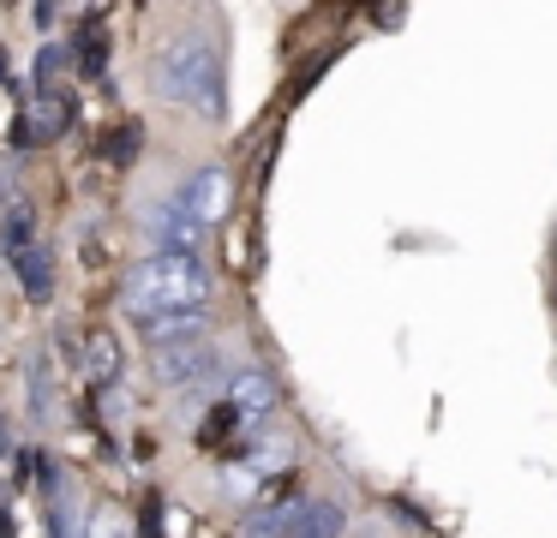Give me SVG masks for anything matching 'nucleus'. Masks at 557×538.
<instances>
[{"label": "nucleus", "mask_w": 557, "mask_h": 538, "mask_svg": "<svg viewBox=\"0 0 557 538\" xmlns=\"http://www.w3.org/2000/svg\"><path fill=\"white\" fill-rule=\"evenodd\" d=\"M210 299V275L198 270V258H145L133 275H126V311L138 323L145 317H162V311H198Z\"/></svg>", "instance_id": "obj_1"}, {"label": "nucleus", "mask_w": 557, "mask_h": 538, "mask_svg": "<svg viewBox=\"0 0 557 538\" xmlns=\"http://www.w3.org/2000/svg\"><path fill=\"white\" fill-rule=\"evenodd\" d=\"M157 90L174 102H193L205 114H222V66L205 36H174L157 54Z\"/></svg>", "instance_id": "obj_2"}, {"label": "nucleus", "mask_w": 557, "mask_h": 538, "mask_svg": "<svg viewBox=\"0 0 557 538\" xmlns=\"http://www.w3.org/2000/svg\"><path fill=\"white\" fill-rule=\"evenodd\" d=\"M216 365V347L210 341H174V347H157V383H193V377H205V371Z\"/></svg>", "instance_id": "obj_3"}, {"label": "nucleus", "mask_w": 557, "mask_h": 538, "mask_svg": "<svg viewBox=\"0 0 557 538\" xmlns=\"http://www.w3.org/2000/svg\"><path fill=\"white\" fill-rule=\"evenodd\" d=\"M150 234H157V246L169 251V258H198V239H205V227L193 222V215L181 210V198L162 203L157 215H150Z\"/></svg>", "instance_id": "obj_4"}, {"label": "nucleus", "mask_w": 557, "mask_h": 538, "mask_svg": "<svg viewBox=\"0 0 557 538\" xmlns=\"http://www.w3.org/2000/svg\"><path fill=\"white\" fill-rule=\"evenodd\" d=\"M181 210L193 215L198 227H205V222H222V215H228V174H222V167L193 174V186L181 191Z\"/></svg>", "instance_id": "obj_5"}, {"label": "nucleus", "mask_w": 557, "mask_h": 538, "mask_svg": "<svg viewBox=\"0 0 557 538\" xmlns=\"http://www.w3.org/2000/svg\"><path fill=\"white\" fill-rule=\"evenodd\" d=\"M150 347H174V341H205V305L198 311H162V317H145L138 323Z\"/></svg>", "instance_id": "obj_6"}, {"label": "nucleus", "mask_w": 557, "mask_h": 538, "mask_svg": "<svg viewBox=\"0 0 557 538\" xmlns=\"http://www.w3.org/2000/svg\"><path fill=\"white\" fill-rule=\"evenodd\" d=\"M288 538H342V509L330 497L294 502L288 509Z\"/></svg>", "instance_id": "obj_7"}, {"label": "nucleus", "mask_w": 557, "mask_h": 538, "mask_svg": "<svg viewBox=\"0 0 557 538\" xmlns=\"http://www.w3.org/2000/svg\"><path fill=\"white\" fill-rule=\"evenodd\" d=\"M66 126H73V96L42 90L37 102H30V114H25V132H30V138H61Z\"/></svg>", "instance_id": "obj_8"}, {"label": "nucleus", "mask_w": 557, "mask_h": 538, "mask_svg": "<svg viewBox=\"0 0 557 538\" xmlns=\"http://www.w3.org/2000/svg\"><path fill=\"white\" fill-rule=\"evenodd\" d=\"M276 406V377L270 371H240L234 377V413H270Z\"/></svg>", "instance_id": "obj_9"}, {"label": "nucleus", "mask_w": 557, "mask_h": 538, "mask_svg": "<svg viewBox=\"0 0 557 538\" xmlns=\"http://www.w3.org/2000/svg\"><path fill=\"white\" fill-rule=\"evenodd\" d=\"M85 359H90V377H97V383H114V377H121V341H114L109 329H97V335L85 341Z\"/></svg>", "instance_id": "obj_10"}, {"label": "nucleus", "mask_w": 557, "mask_h": 538, "mask_svg": "<svg viewBox=\"0 0 557 538\" xmlns=\"http://www.w3.org/2000/svg\"><path fill=\"white\" fill-rule=\"evenodd\" d=\"M18 287H25L30 299H49V293H54V275H49V251H25V258H18Z\"/></svg>", "instance_id": "obj_11"}, {"label": "nucleus", "mask_w": 557, "mask_h": 538, "mask_svg": "<svg viewBox=\"0 0 557 538\" xmlns=\"http://www.w3.org/2000/svg\"><path fill=\"white\" fill-rule=\"evenodd\" d=\"M30 406H37L42 418H49L54 406V383H49V359H30Z\"/></svg>", "instance_id": "obj_12"}, {"label": "nucleus", "mask_w": 557, "mask_h": 538, "mask_svg": "<svg viewBox=\"0 0 557 538\" xmlns=\"http://www.w3.org/2000/svg\"><path fill=\"white\" fill-rule=\"evenodd\" d=\"M246 538H288V514H282V509L252 514V521H246Z\"/></svg>", "instance_id": "obj_13"}, {"label": "nucleus", "mask_w": 557, "mask_h": 538, "mask_svg": "<svg viewBox=\"0 0 557 538\" xmlns=\"http://www.w3.org/2000/svg\"><path fill=\"white\" fill-rule=\"evenodd\" d=\"M7 246H13L18 258L30 251V215H25V210H13V215H7Z\"/></svg>", "instance_id": "obj_14"}, {"label": "nucleus", "mask_w": 557, "mask_h": 538, "mask_svg": "<svg viewBox=\"0 0 557 538\" xmlns=\"http://www.w3.org/2000/svg\"><path fill=\"white\" fill-rule=\"evenodd\" d=\"M133 155H138V126H121L109 143V162H133Z\"/></svg>", "instance_id": "obj_15"}, {"label": "nucleus", "mask_w": 557, "mask_h": 538, "mask_svg": "<svg viewBox=\"0 0 557 538\" xmlns=\"http://www.w3.org/2000/svg\"><path fill=\"white\" fill-rule=\"evenodd\" d=\"M61 60H66V54H61V48H42V60H37V72H42V78H49V72H61Z\"/></svg>", "instance_id": "obj_16"}, {"label": "nucleus", "mask_w": 557, "mask_h": 538, "mask_svg": "<svg viewBox=\"0 0 557 538\" xmlns=\"http://www.w3.org/2000/svg\"><path fill=\"white\" fill-rule=\"evenodd\" d=\"M0 454H7V425H0Z\"/></svg>", "instance_id": "obj_17"}]
</instances>
